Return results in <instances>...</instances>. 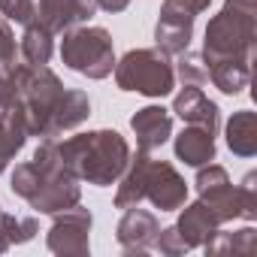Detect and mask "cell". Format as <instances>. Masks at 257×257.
<instances>
[{
    "instance_id": "obj_1",
    "label": "cell",
    "mask_w": 257,
    "mask_h": 257,
    "mask_svg": "<svg viewBox=\"0 0 257 257\" xmlns=\"http://www.w3.org/2000/svg\"><path fill=\"white\" fill-rule=\"evenodd\" d=\"M34 164L46 170L73 173L79 182L106 188L121 179L131 164V146L118 131H91L70 140H43L34 152Z\"/></svg>"
},
{
    "instance_id": "obj_2",
    "label": "cell",
    "mask_w": 257,
    "mask_h": 257,
    "mask_svg": "<svg viewBox=\"0 0 257 257\" xmlns=\"http://www.w3.org/2000/svg\"><path fill=\"white\" fill-rule=\"evenodd\" d=\"M257 0H224V10L209 19L203 40V61L248 58L254 61Z\"/></svg>"
},
{
    "instance_id": "obj_3",
    "label": "cell",
    "mask_w": 257,
    "mask_h": 257,
    "mask_svg": "<svg viewBox=\"0 0 257 257\" xmlns=\"http://www.w3.org/2000/svg\"><path fill=\"white\" fill-rule=\"evenodd\" d=\"M13 85H16V97H19V109L25 115L28 134L31 137H52V118L61 106L64 97V82L43 64V67H28V64H16L10 73Z\"/></svg>"
},
{
    "instance_id": "obj_4",
    "label": "cell",
    "mask_w": 257,
    "mask_h": 257,
    "mask_svg": "<svg viewBox=\"0 0 257 257\" xmlns=\"http://www.w3.org/2000/svg\"><path fill=\"white\" fill-rule=\"evenodd\" d=\"M10 188L16 197L31 203V209L40 215H58L82 200V188H79V179L73 173L46 170V167H37L34 161L19 164L13 170Z\"/></svg>"
},
{
    "instance_id": "obj_5",
    "label": "cell",
    "mask_w": 257,
    "mask_h": 257,
    "mask_svg": "<svg viewBox=\"0 0 257 257\" xmlns=\"http://www.w3.org/2000/svg\"><path fill=\"white\" fill-rule=\"evenodd\" d=\"M254 182H257V176L248 173L242 185H233L227 170L212 161L197 167V179H194L200 200L212 209V215L221 224H227L233 218H245L248 224L257 221V185Z\"/></svg>"
},
{
    "instance_id": "obj_6",
    "label": "cell",
    "mask_w": 257,
    "mask_h": 257,
    "mask_svg": "<svg viewBox=\"0 0 257 257\" xmlns=\"http://www.w3.org/2000/svg\"><path fill=\"white\" fill-rule=\"evenodd\" d=\"M121 91H137L146 97H167L176 88V70L164 49H131L112 67Z\"/></svg>"
},
{
    "instance_id": "obj_7",
    "label": "cell",
    "mask_w": 257,
    "mask_h": 257,
    "mask_svg": "<svg viewBox=\"0 0 257 257\" xmlns=\"http://www.w3.org/2000/svg\"><path fill=\"white\" fill-rule=\"evenodd\" d=\"M61 61L88 79H106L115 67V46L106 28H70L61 40Z\"/></svg>"
},
{
    "instance_id": "obj_8",
    "label": "cell",
    "mask_w": 257,
    "mask_h": 257,
    "mask_svg": "<svg viewBox=\"0 0 257 257\" xmlns=\"http://www.w3.org/2000/svg\"><path fill=\"white\" fill-rule=\"evenodd\" d=\"M209 7H212V0H164L161 16H158V28H155L158 49H164L167 55L185 52L191 46L197 16L206 13Z\"/></svg>"
},
{
    "instance_id": "obj_9",
    "label": "cell",
    "mask_w": 257,
    "mask_h": 257,
    "mask_svg": "<svg viewBox=\"0 0 257 257\" xmlns=\"http://www.w3.org/2000/svg\"><path fill=\"white\" fill-rule=\"evenodd\" d=\"M91 224H94V215L79 203L58 212L46 236L49 251L61 257H85L91 251Z\"/></svg>"
},
{
    "instance_id": "obj_10",
    "label": "cell",
    "mask_w": 257,
    "mask_h": 257,
    "mask_svg": "<svg viewBox=\"0 0 257 257\" xmlns=\"http://www.w3.org/2000/svg\"><path fill=\"white\" fill-rule=\"evenodd\" d=\"M143 200H149L161 212H179L188 203V185L170 161H155L152 158L149 170H146Z\"/></svg>"
},
{
    "instance_id": "obj_11",
    "label": "cell",
    "mask_w": 257,
    "mask_h": 257,
    "mask_svg": "<svg viewBox=\"0 0 257 257\" xmlns=\"http://www.w3.org/2000/svg\"><path fill=\"white\" fill-rule=\"evenodd\" d=\"M97 13V0H37L34 22L46 25L52 34H67L70 28L85 25Z\"/></svg>"
},
{
    "instance_id": "obj_12",
    "label": "cell",
    "mask_w": 257,
    "mask_h": 257,
    "mask_svg": "<svg viewBox=\"0 0 257 257\" xmlns=\"http://www.w3.org/2000/svg\"><path fill=\"white\" fill-rule=\"evenodd\" d=\"M161 233V224L152 212L140 209V206H131L124 209V218L118 221L115 227V236H118V245L127 251V254H143L149 248H155V239Z\"/></svg>"
},
{
    "instance_id": "obj_13",
    "label": "cell",
    "mask_w": 257,
    "mask_h": 257,
    "mask_svg": "<svg viewBox=\"0 0 257 257\" xmlns=\"http://www.w3.org/2000/svg\"><path fill=\"white\" fill-rule=\"evenodd\" d=\"M131 127L137 134V146L143 152H155L173 137V112L164 106H143L131 118Z\"/></svg>"
},
{
    "instance_id": "obj_14",
    "label": "cell",
    "mask_w": 257,
    "mask_h": 257,
    "mask_svg": "<svg viewBox=\"0 0 257 257\" xmlns=\"http://www.w3.org/2000/svg\"><path fill=\"white\" fill-rule=\"evenodd\" d=\"M173 112L185 121V124H197L206 127L209 134H218V106L215 100H209L203 94L200 85H185L176 97H173Z\"/></svg>"
},
{
    "instance_id": "obj_15",
    "label": "cell",
    "mask_w": 257,
    "mask_h": 257,
    "mask_svg": "<svg viewBox=\"0 0 257 257\" xmlns=\"http://www.w3.org/2000/svg\"><path fill=\"white\" fill-rule=\"evenodd\" d=\"M173 227L179 230V236L185 239L188 248H203L206 239L221 227V221L212 215V209L203 200H197L191 206H182V215H179V221Z\"/></svg>"
},
{
    "instance_id": "obj_16",
    "label": "cell",
    "mask_w": 257,
    "mask_h": 257,
    "mask_svg": "<svg viewBox=\"0 0 257 257\" xmlns=\"http://www.w3.org/2000/svg\"><path fill=\"white\" fill-rule=\"evenodd\" d=\"M176 158L185 161L188 167H203L215 161V134H209L206 127L188 124L176 137Z\"/></svg>"
},
{
    "instance_id": "obj_17",
    "label": "cell",
    "mask_w": 257,
    "mask_h": 257,
    "mask_svg": "<svg viewBox=\"0 0 257 257\" xmlns=\"http://www.w3.org/2000/svg\"><path fill=\"white\" fill-rule=\"evenodd\" d=\"M209 82L224 91V94H242L251 82V61L248 58H221V61H209Z\"/></svg>"
},
{
    "instance_id": "obj_18",
    "label": "cell",
    "mask_w": 257,
    "mask_h": 257,
    "mask_svg": "<svg viewBox=\"0 0 257 257\" xmlns=\"http://www.w3.org/2000/svg\"><path fill=\"white\" fill-rule=\"evenodd\" d=\"M227 149L239 158H254L257 155V112L239 109L227 121Z\"/></svg>"
},
{
    "instance_id": "obj_19",
    "label": "cell",
    "mask_w": 257,
    "mask_h": 257,
    "mask_svg": "<svg viewBox=\"0 0 257 257\" xmlns=\"http://www.w3.org/2000/svg\"><path fill=\"white\" fill-rule=\"evenodd\" d=\"M52 40H55V34H52L46 25L28 22V25H25V34H22V40H19V58H22V64H28V67H43V64H49L52 49H55Z\"/></svg>"
},
{
    "instance_id": "obj_20",
    "label": "cell",
    "mask_w": 257,
    "mask_h": 257,
    "mask_svg": "<svg viewBox=\"0 0 257 257\" xmlns=\"http://www.w3.org/2000/svg\"><path fill=\"white\" fill-rule=\"evenodd\" d=\"M91 115V100L85 91H76V88H67L64 97H61V106L52 118V137H61L73 127H79L82 121H88Z\"/></svg>"
},
{
    "instance_id": "obj_21",
    "label": "cell",
    "mask_w": 257,
    "mask_h": 257,
    "mask_svg": "<svg viewBox=\"0 0 257 257\" xmlns=\"http://www.w3.org/2000/svg\"><path fill=\"white\" fill-rule=\"evenodd\" d=\"M206 254L212 257H221V254H239V257H248L254 254L257 248V233L254 227H242V230H215L209 239H206Z\"/></svg>"
},
{
    "instance_id": "obj_22",
    "label": "cell",
    "mask_w": 257,
    "mask_h": 257,
    "mask_svg": "<svg viewBox=\"0 0 257 257\" xmlns=\"http://www.w3.org/2000/svg\"><path fill=\"white\" fill-rule=\"evenodd\" d=\"M28 137L31 134H28V124H25L22 109H16L7 118H0V173H4L10 167V161L25 149Z\"/></svg>"
},
{
    "instance_id": "obj_23",
    "label": "cell",
    "mask_w": 257,
    "mask_h": 257,
    "mask_svg": "<svg viewBox=\"0 0 257 257\" xmlns=\"http://www.w3.org/2000/svg\"><path fill=\"white\" fill-rule=\"evenodd\" d=\"M40 233V221L34 215H0V242L7 248L13 245H25Z\"/></svg>"
},
{
    "instance_id": "obj_24",
    "label": "cell",
    "mask_w": 257,
    "mask_h": 257,
    "mask_svg": "<svg viewBox=\"0 0 257 257\" xmlns=\"http://www.w3.org/2000/svg\"><path fill=\"white\" fill-rule=\"evenodd\" d=\"M176 76L182 79V85H206L209 82V67L203 61V55H194V52H179V61H176Z\"/></svg>"
},
{
    "instance_id": "obj_25",
    "label": "cell",
    "mask_w": 257,
    "mask_h": 257,
    "mask_svg": "<svg viewBox=\"0 0 257 257\" xmlns=\"http://www.w3.org/2000/svg\"><path fill=\"white\" fill-rule=\"evenodd\" d=\"M16 58H19L16 34H13V28H10L7 19H0V73H13Z\"/></svg>"
},
{
    "instance_id": "obj_26",
    "label": "cell",
    "mask_w": 257,
    "mask_h": 257,
    "mask_svg": "<svg viewBox=\"0 0 257 257\" xmlns=\"http://www.w3.org/2000/svg\"><path fill=\"white\" fill-rule=\"evenodd\" d=\"M155 248H158L161 254H167V257H182V254L191 251V248L185 245V239L179 236L176 227H164V230L158 233V239H155Z\"/></svg>"
},
{
    "instance_id": "obj_27",
    "label": "cell",
    "mask_w": 257,
    "mask_h": 257,
    "mask_svg": "<svg viewBox=\"0 0 257 257\" xmlns=\"http://www.w3.org/2000/svg\"><path fill=\"white\" fill-rule=\"evenodd\" d=\"M34 7H37V0H0V13L10 22H19L22 28L34 22Z\"/></svg>"
},
{
    "instance_id": "obj_28",
    "label": "cell",
    "mask_w": 257,
    "mask_h": 257,
    "mask_svg": "<svg viewBox=\"0 0 257 257\" xmlns=\"http://www.w3.org/2000/svg\"><path fill=\"white\" fill-rule=\"evenodd\" d=\"M19 109V97H16V85L10 79V73H0V118H7Z\"/></svg>"
},
{
    "instance_id": "obj_29",
    "label": "cell",
    "mask_w": 257,
    "mask_h": 257,
    "mask_svg": "<svg viewBox=\"0 0 257 257\" xmlns=\"http://www.w3.org/2000/svg\"><path fill=\"white\" fill-rule=\"evenodd\" d=\"M127 7H131V0H97V10H103V13H124Z\"/></svg>"
},
{
    "instance_id": "obj_30",
    "label": "cell",
    "mask_w": 257,
    "mask_h": 257,
    "mask_svg": "<svg viewBox=\"0 0 257 257\" xmlns=\"http://www.w3.org/2000/svg\"><path fill=\"white\" fill-rule=\"evenodd\" d=\"M4 251H7V245H4V242H0V254H4Z\"/></svg>"
},
{
    "instance_id": "obj_31",
    "label": "cell",
    "mask_w": 257,
    "mask_h": 257,
    "mask_svg": "<svg viewBox=\"0 0 257 257\" xmlns=\"http://www.w3.org/2000/svg\"><path fill=\"white\" fill-rule=\"evenodd\" d=\"M0 215H4V209H0Z\"/></svg>"
}]
</instances>
